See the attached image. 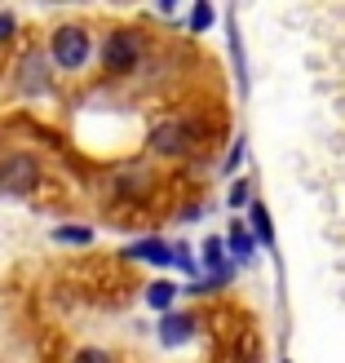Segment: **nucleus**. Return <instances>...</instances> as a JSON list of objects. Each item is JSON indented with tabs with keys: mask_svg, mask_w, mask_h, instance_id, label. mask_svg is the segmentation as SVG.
Here are the masks:
<instances>
[{
	"mask_svg": "<svg viewBox=\"0 0 345 363\" xmlns=\"http://www.w3.org/2000/svg\"><path fill=\"white\" fill-rule=\"evenodd\" d=\"M155 333H159V346H186V341H195V333H199V319L191 315V311H169V315H159V323H155Z\"/></svg>",
	"mask_w": 345,
	"mask_h": 363,
	"instance_id": "obj_6",
	"label": "nucleus"
},
{
	"mask_svg": "<svg viewBox=\"0 0 345 363\" xmlns=\"http://www.w3.org/2000/svg\"><path fill=\"white\" fill-rule=\"evenodd\" d=\"M53 240H58V244H76V248H89V244H94V226H76V222H62V226H53Z\"/></svg>",
	"mask_w": 345,
	"mask_h": 363,
	"instance_id": "obj_13",
	"label": "nucleus"
},
{
	"mask_svg": "<svg viewBox=\"0 0 345 363\" xmlns=\"http://www.w3.org/2000/svg\"><path fill=\"white\" fill-rule=\"evenodd\" d=\"M147 191H151V173H142V169H124V173L106 177V195L111 199H137Z\"/></svg>",
	"mask_w": 345,
	"mask_h": 363,
	"instance_id": "obj_8",
	"label": "nucleus"
},
{
	"mask_svg": "<svg viewBox=\"0 0 345 363\" xmlns=\"http://www.w3.org/2000/svg\"><path fill=\"white\" fill-rule=\"evenodd\" d=\"M195 147H199V129L186 116H169V120H159L155 129L147 133V151L159 155V160H181V155H191Z\"/></svg>",
	"mask_w": 345,
	"mask_h": 363,
	"instance_id": "obj_3",
	"label": "nucleus"
},
{
	"mask_svg": "<svg viewBox=\"0 0 345 363\" xmlns=\"http://www.w3.org/2000/svg\"><path fill=\"white\" fill-rule=\"evenodd\" d=\"M279 363H293V359H279Z\"/></svg>",
	"mask_w": 345,
	"mask_h": 363,
	"instance_id": "obj_20",
	"label": "nucleus"
},
{
	"mask_svg": "<svg viewBox=\"0 0 345 363\" xmlns=\"http://www.w3.org/2000/svg\"><path fill=\"white\" fill-rule=\"evenodd\" d=\"M124 257L133 262H151V266H173V244L169 240H155V235H147V240H133L129 248H124Z\"/></svg>",
	"mask_w": 345,
	"mask_h": 363,
	"instance_id": "obj_9",
	"label": "nucleus"
},
{
	"mask_svg": "<svg viewBox=\"0 0 345 363\" xmlns=\"http://www.w3.org/2000/svg\"><path fill=\"white\" fill-rule=\"evenodd\" d=\"M257 235H252L248 226H244V217H234V222L226 226V252H230V262H252L257 257Z\"/></svg>",
	"mask_w": 345,
	"mask_h": 363,
	"instance_id": "obj_10",
	"label": "nucleus"
},
{
	"mask_svg": "<svg viewBox=\"0 0 345 363\" xmlns=\"http://www.w3.org/2000/svg\"><path fill=\"white\" fill-rule=\"evenodd\" d=\"M226 204H230L234 213H248V208H252V182H248V177H234V182H230Z\"/></svg>",
	"mask_w": 345,
	"mask_h": 363,
	"instance_id": "obj_14",
	"label": "nucleus"
},
{
	"mask_svg": "<svg viewBox=\"0 0 345 363\" xmlns=\"http://www.w3.org/2000/svg\"><path fill=\"white\" fill-rule=\"evenodd\" d=\"M248 230L257 235L261 248H275V222H270V208L257 204V199H252V208H248Z\"/></svg>",
	"mask_w": 345,
	"mask_h": 363,
	"instance_id": "obj_12",
	"label": "nucleus"
},
{
	"mask_svg": "<svg viewBox=\"0 0 345 363\" xmlns=\"http://www.w3.org/2000/svg\"><path fill=\"white\" fill-rule=\"evenodd\" d=\"M71 363H115V359L106 354V350H98V346H89V350H80V354L71 359Z\"/></svg>",
	"mask_w": 345,
	"mask_h": 363,
	"instance_id": "obj_17",
	"label": "nucleus"
},
{
	"mask_svg": "<svg viewBox=\"0 0 345 363\" xmlns=\"http://www.w3.org/2000/svg\"><path fill=\"white\" fill-rule=\"evenodd\" d=\"M199 213H204V208H199V204H186V208L177 213V217H181V222H199Z\"/></svg>",
	"mask_w": 345,
	"mask_h": 363,
	"instance_id": "obj_19",
	"label": "nucleus"
},
{
	"mask_svg": "<svg viewBox=\"0 0 345 363\" xmlns=\"http://www.w3.org/2000/svg\"><path fill=\"white\" fill-rule=\"evenodd\" d=\"M94 58V35L80 23H62L49 35V67L53 71H84Z\"/></svg>",
	"mask_w": 345,
	"mask_h": 363,
	"instance_id": "obj_1",
	"label": "nucleus"
},
{
	"mask_svg": "<svg viewBox=\"0 0 345 363\" xmlns=\"http://www.w3.org/2000/svg\"><path fill=\"white\" fill-rule=\"evenodd\" d=\"M213 23H217V9L208 5V0H199V5L191 9V35H204Z\"/></svg>",
	"mask_w": 345,
	"mask_h": 363,
	"instance_id": "obj_15",
	"label": "nucleus"
},
{
	"mask_svg": "<svg viewBox=\"0 0 345 363\" xmlns=\"http://www.w3.org/2000/svg\"><path fill=\"white\" fill-rule=\"evenodd\" d=\"M199 266L208 270V288H222L234 275V262H230V252H226V240L208 235V240L199 244Z\"/></svg>",
	"mask_w": 345,
	"mask_h": 363,
	"instance_id": "obj_5",
	"label": "nucleus"
},
{
	"mask_svg": "<svg viewBox=\"0 0 345 363\" xmlns=\"http://www.w3.org/2000/svg\"><path fill=\"white\" fill-rule=\"evenodd\" d=\"M142 53H147L142 31L137 27H115V31L102 35L98 58H102V71H111V76H133L137 62H142Z\"/></svg>",
	"mask_w": 345,
	"mask_h": 363,
	"instance_id": "obj_2",
	"label": "nucleus"
},
{
	"mask_svg": "<svg viewBox=\"0 0 345 363\" xmlns=\"http://www.w3.org/2000/svg\"><path fill=\"white\" fill-rule=\"evenodd\" d=\"M248 160V138H239V142H230V151H226V160H222V173L226 177H234L239 173V164Z\"/></svg>",
	"mask_w": 345,
	"mask_h": 363,
	"instance_id": "obj_16",
	"label": "nucleus"
},
{
	"mask_svg": "<svg viewBox=\"0 0 345 363\" xmlns=\"http://www.w3.org/2000/svg\"><path fill=\"white\" fill-rule=\"evenodd\" d=\"M40 160H35L31 151H9L0 155V191L5 195H31L35 186H40Z\"/></svg>",
	"mask_w": 345,
	"mask_h": 363,
	"instance_id": "obj_4",
	"label": "nucleus"
},
{
	"mask_svg": "<svg viewBox=\"0 0 345 363\" xmlns=\"http://www.w3.org/2000/svg\"><path fill=\"white\" fill-rule=\"evenodd\" d=\"M177 297H181V284H173V279H151L147 284V306H151L155 315L177 311Z\"/></svg>",
	"mask_w": 345,
	"mask_h": 363,
	"instance_id": "obj_11",
	"label": "nucleus"
},
{
	"mask_svg": "<svg viewBox=\"0 0 345 363\" xmlns=\"http://www.w3.org/2000/svg\"><path fill=\"white\" fill-rule=\"evenodd\" d=\"M18 89H23L27 98H45L49 94V62L40 53H23V62H18Z\"/></svg>",
	"mask_w": 345,
	"mask_h": 363,
	"instance_id": "obj_7",
	"label": "nucleus"
},
{
	"mask_svg": "<svg viewBox=\"0 0 345 363\" xmlns=\"http://www.w3.org/2000/svg\"><path fill=\"white\" fill-rule=\"evenodd\" d=\"M13 35V13H0V40H9Z\"/></svg>",
	"mask_w": 345,
	"mask_h": 363,
	"instance_id": "obj_18",
	"label": "nucleus"
}]
</instances>
